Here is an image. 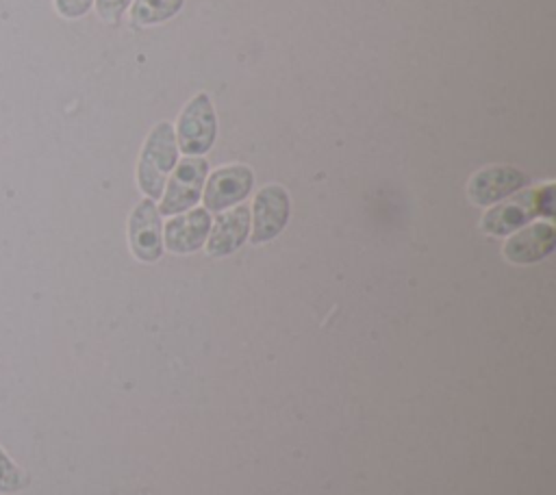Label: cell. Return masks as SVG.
Segmentation results:
<instances>
[{
	"label": "cell",
	"instance_id": "cell-4",
	"mask_svg": "<svg viewBox=\"0 0 556 495\" xmlns=\"http://www.w3.org/2000/svg\"><path fill=\"white\" fill-rule=\"evenodd\" d=\"M206 174L208 163L202 156H185L180 163H176L165 182L159 213L172 217L193 208L202 198Z\"/></svg>",
	"mask_w": 556,
	"mask_h": 495
},
{
	"label": "cell",
	"instance_id": "cell-14",
	"mask_svg": "<svg viewBox=\"0 0 556 495\" xmlns=\"http://www.w3.org/2000/svg\"><path fill=\"white\" fill-rule=\"evenodd\" d=\"M96 2V11L104 22L115 24L122 13L132 4V0H93Z\"/></svg>",
	"mask_w": 556,
	"mask_h": 495
},
{
	"label": "cell",
	"instance_id": "cell-10",
	"mask_svg": "<svg viewBox=\"0 0 556 495\" xmlns=\"http://www.w3.org/2000/svg\"><path fill=\"white\" fill-rule=\"evenodd\" d=\"M211 213L206 208H189L172 215L163 226V248L174 254H191L206 243L211 230Z\"/></svg>",
	"mask_w": 556,
	"mask_h": 495
},
{
	"label": "cell",
	"instance_id": "cell-5",
	"mask_svg": "<svg viewBox=\"0 0 556 495\" xmlns=\"http://www.w3.org/2000/svg\"><path fill=\"white\" fill-rule=\"evenodd\" d=\"M289 213H291V200L287 189L282 185H265L263 189H258L252 202L248 239L256 245L276 239L285 230L289 221Z\"/></svg>",
	"mask_w": 556,
	"mask_h": 495
},
{
	"label": "cell",
	"instance_id": "cell-3",
	"mask_svg": "<svg viewBox=\"0 0 556 495\" xmlns=\"http://www.w3.org/2000/svg\"><path fill=\"white\" fill-rule=\"evenodd\" d=\"M176 145L187 156H200L208 152L217 137V115L208 93H195L178 113L176 119Z\"/></svg>",
	"mask_w": 556,
	"mask_h": 495
},
{
	"label": "cell",
	"instance_id": "cell-7",
	"mask_svg": "<svg viewBox=\"0 0 556 495\" xmlns=\"http://www.w3.org/2000/svg\"><path fill=\"white\" fill-rule=\"evenodd\" d=\"M128 245L137 261L154 263L163 254V224L156 202L139 200L128 217Z\"/></svg>",
	"mask_w": 556,
	"mask_h": 495
},
{
	"label": "cell",
	"instance_id": "cell-15",
	"mask_svg": "<svg viewBox=\"0 0 556 495\" xmlns=\"http://www.w3.org/2000/svg\"><path fill=\"white\" fill-rule=\"evenodd\" d=\"M93 7V0H54V9L65 20H78Z\"/></svg>",
	"mask_w": 556,
	"mask_h": 495
},
{
	"label": "cell",
	"instance_id": "cell-9",
	"mask_svg": "<svg viewBox=\"0 0 556 495\" xmlns=\"http://www.w3.org/2000/svg\"><path fill=\"white\" fill-rule=\"evenodd\" d=\"M556 245V230L549 219L526 224L508 234L502 254L513 265H532L552 254Z\"/></svg>",
	"mask_w": 556,
	"mask_h": 495
},
{
	"label": "cell",
	"instance_id": "cell-2",
	"mask_svg": "<svg viewBox=\"0 0 556 495\" xmlns=\"http://www.w3.org/2000/svg\"><path fill=\"white\" fill-rule=\"evenodd\" d=\"M178 145L174 126L163 119L150 128L137 161V185L150 200H159L163 195L165 182L176 167Z\"/></svg>",
	"mask_w": 556,
	"mask_h": 495
},
{
	"label": "cell",
	"instance_id": "cell-6",
	"mask_svg": "<svg viewBox=\"0 0 556 495\" xmlns=\"http://www.w3.org/2000/svg\"><path fill=\"white\" fill-rule=\"evenodd\" d=\"M252 185H254V174L248 165L230 163V165L217 167L204 180V189H202L204 208L208 213H222L230 206H237L250 195Z\"/></svg>",
	"mask_w": 556,
	"mask_h": 495
},
{
	"label": "cell",
	"instance_id": "cell-12",
	"mask_svg": "<svg viewBox=\"0 0 556 495\" xmlns=\"http://www.w3.org/2000/svg\"><path fill=\"white\" fill-rule=\"evenodd\" d=\"M185 0H135L130 20L135 26H152L174 17L182 9Z\"/></svg>",
	"mask_w": 556,
	"mask_h": 495
},
{
	"label": "cell",
	"instance_id": "cell-8",
	"mask_svg": "<svg viewBox=\"0 0 556 495\" xmlns=\"http://www.w3.org/2000/svg\"><path fill=\"white\" fill-rule=\"evenodd\" d=\"M528 178L513 165H489L478 169L467 182V195L476 206H493L504 198L521 191Z\"/></svg>",
	"mask_w": 556,
	"mask_h": 495
},
{
	"label": "cell",
	"instance_id": "cell-1",
	"mask_svg": "<svg viewBox=\"0 0 556 495\" xmlns=\"http://www.w3.org/2000/svg\"><path fill=\"white\" fill-rule=\"evenodd\" d=\"M534 217H554V182H543L532 189L517 191L486 208L480 219V230L491 237H508L530 224Z\"/></svg>",
	"mask_w": 556,
	"mask_h": 495
},
{
	"label": "cell",
	"instance_id": "cell-13",
	"mask_svg": "<svg viewBox=\"0 0 556 495\" xmlns=\"http://www.w3.org/2000/svg\"><path fill=\"white\" fill-rule=\"evenodd\" d=\"M28 482V473L0 447V493H20Z\"/></svg>",
	"mask_w": 556,
	"mask_h": 495
},
{
	"label": "cell",
	"instance_id": "cell-11",
	"mask_svg": "<svg viewBox=\"0 0 556 495\" xmlns=\"http://www.w3.org/2000/svg\"><path fill=\"white\" fill-rule=\"evenodd\" d=\"M250 237V208L245 204L230 206L222 211L206 237V254L213 258L228 256L237 252Z\"/></svg>",
	"mask_w": 556,
	"mask_h": 495
}]
</instances>
